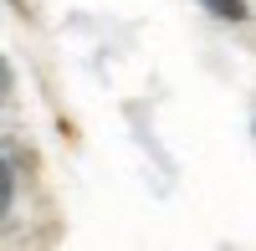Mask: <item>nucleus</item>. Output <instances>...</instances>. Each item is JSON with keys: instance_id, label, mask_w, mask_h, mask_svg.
Instances as JSON below:
<instances>
[{"instance_id": "1", "label": "nucleus", "mask_w": 256, "mask_h": 251, "mask_svg": "<svg viewBox=\"0 0 256 251\" xmlns=\"http://www.w3.org/2000/svg\"><path fill=\"white\" fill-rule=\"evenodd\" d=\"M200 6L220 20H246V0H200Z\"/></svg>"}, {"instance_id": "2", "label": "nucleus", "mask_w": 256, "mask_h": 251, "mask_svg": "<svg viewBox=\"0 0 256 251\" xmlns=\"http://www.w3.org/2000/svg\"><path fill=\"white\" fill-rule=\"evenodd\" d=\"M10 200H16V174H10V164L0 159V220L10 216Z\"/></svg>"}, {"instance_id": "3", "label": "nucleus", "mask_w": 256, "mask_h": 251, "mask_svg": "<svg viewBox=\"0 0 256 251\" xmlns=\"http://www.w3.org/2000/svg\"><path fill=\"white\" fill-rule=\"evenodd\" d=\"M6 92H10V67L0 62V102H6Z\"/></svg>"}, {"instance_id": "4", "label": "nucleus", "mask_w": 256, "mask_h": 251, "mask_svg": "<svg viewBox=\"0 0 256 251\" xmlns=\"http://www.w3.org/2000/svg\"><path fill=\"white\" fill-rule=\"evenodd\" d=\"M10 6H16V10H31V0H10Z\"/></svg>"}]
</instances>
